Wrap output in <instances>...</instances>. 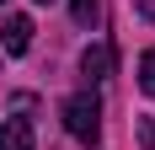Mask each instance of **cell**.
Returning <instances> with one entry per match:
<instances>
[{
  "label": "cell",
  "mask_w": 155,
  "mask_h": 150,
  "mask_svg": "<svg viewBox=\"0 0 155 150\" xmlns=\"http://www.w3.org/2000/svg\"><path fill=\"white\" fill-rule=\"evenodd\" d=\"M64 129L80 139V145H102V102H96V91H75L70 102H64Z\"/></svg>",
  "instance_id": "cell-1"
},
{
  "label": "cell",
  "mask_w": 155,
  "mask_h": 150,
  "mask_svg": "<svg viewBox=\"0 0 155 150\" xmlns=\"http://www.w3.org/2000/svg\"><path fill=\"white\" fill-rule=\"evenodd\" d=\"M32 16H5V27H0V43H5V54H27L32 48Z\"/></svg>",
  "instance_id": "cell-2"
},
{
  "label": "cell",
  "mask_w": 155,
  "mask_h": 150,
  "mask_svg": "<svg viewBox=\"0 0 155 150\" xmlns=\"http://www.w3.org/2000/svg\"><path fill=\"white\" fill-rule=\"evenodd\" d=\"M80 75L86 80H107L112 75V43H91L86 54H80Z\"/></svg>",
  "instance_id": "cell-3"
},
{
  "label": "cell",
  "mask_w": 155,
  "mask_h": 150,
  "mask_svg": "<svg viewBox=\"0 0 155 150\" xmlns=\"http://www.w3.org/2000/svg\"><path fill=\"white\" fill-rule=\"evenodd\" d=\"M0 150H32V123L27 118H5L0 123Z\"/></svg>",
  "instance_id": "cell-4"
},
{
  "label": "cell",
  "mask_w": 155,
  "mask_h": 150,
  "mask_svg": "<svg viewBox=\"0 0 155 150\" xmlns=\"http://www.w3.org/2000/svg\"><path fill=\"white\" fill-rule=\"evenodd\" d=\"M70 11H75L80 27H96L102 22V0H70Z\"/></svg>",
  "instance_id": "cell-5"
},
{
  "label": "cell",
  "mask_w": 155,
  "mask_h": 150,
  "mask_svg": "<svg viewBox=\"0 0 155 150\" xmlns=\"http://www.w3.org/2000/svg\"><path fill=\"white\" fill-rule=\"evenodd\" d=\"M139 91L155 97V48H144V59H139Z\"/></svg>",
  "instance_id": "cell-6"
},
{
  "label": "cell",
  "mask_w": 155,
  "mask_h": 150,
  "mask_svg": "<svg viewBox=\"0 0 155 150\" xmlns=\"http://www.w3.org/2000/svg\"><path fill=\"white\" fill-rule=\"evenodd\" d=\"M139 139H144V150H155V118H144V123H139Z\"/></svg>",
  "instance_id": "cell-7"
},
{
  "label": "cell",
  "mask_w": 155,
  "mask_h": 150,
  "mask_svg": "<svg viewBox=\"0 0 155 150\" xmlns=\"http://www.w3.org/2000/svg\"><path fill=\"white\" fill-rule=\"evenodd\" d=\"M139 11H144V16H150V22H155V0H139Z\"/></svg>",
  "instance_id": "cell-8"
},
{
  "label": "cell",
  "mask_w": 155,
  "mask_h": 150,
  "mask_svg": "<svg viewBox=\"0 0 155 150\" xmlns=\"http://www.w3.org/2000/svg\"><path fill=\"white\" fill-rule=\"evenodd\" d=\"M38 5H48V0H38Z\"/></svg>",
  "instance_id": "cell-9"
},
{
  "label": "cell",
  "mask_w": 155,
  "mask_h": 150,
  "mask_svg": "<svg viewBox=\"0 0 155 150\" xmlns=\"http://www.w3.org/2000/svg\"><path fill=\"white\" fill-rule=\"evenodd\" d=\"M0 5H5V0H0Z\"/></svg>",
  "instance_id": "cell-10"
}]
</instances>
